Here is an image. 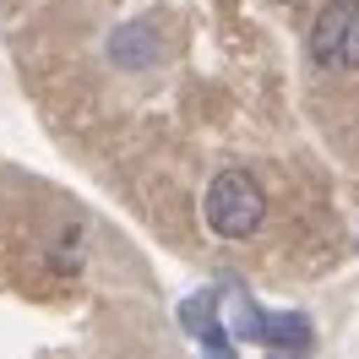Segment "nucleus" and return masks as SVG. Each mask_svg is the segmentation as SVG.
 <instances>
[{
  "label": "nucleus",
  "mask_w": 359,
  "mask_h": 359,
  "mask_svg": "<svg viewBox=\"0 0 359 359\" xmlns=\"http://www.w3.org/2000/svg\"><path fill=\"white\" fill-rule=\"evenodd\" d=\"M158 55H163V44H158V33L147 22H126L109 33V60L126 71H147L158 66Z\"/></svg>",
  "instance_id": "obj_3"
},
{
  "label": "nucleus",
  "mask_w": 359,
  "mask_h": 359,
  "mask_svg": "<svg viewBox=\"0 0 359 359\" xmlns=\"http://www.w3.org/2000/svg\"><path fill=\"white\" fill-rule=\"evenodd\" d=\"M311 60L321 71H359V0H327L316 11Z\"/></svg>",
  "instance_id": "obj_2"
},
{
  "label": "nucleus",
  "mask_w": 359,
  "mask_h": 359,
  "mask_svg": "<svg viewBox=\"0 0 359 359\" xmlns=\"http://www.w3.org/2000/svg\"><path fill=\"white\" fill-rule=\"evenodd\" d=\"M207 359H234V354H229V337H224V343H207Z\"/></svg>",
  "instance_id": "obj_4"
},
{
  "label": "nucleus",
  "mask_w": 359,
  "mask_h": 359,
  "mask_svg": "<svg viewBox=\"0 0 359 359\" xmlns=\"http://www.w3.org/2000/svg\"><path fill=\"white\" fill-rule=\"evenodd\" d=\"M202 218L212 234H224V240H250L262 218H267V196H262V185L245 175V169H224V175L207 185L202 196Z\"/></svg>",
  "instance_id": "obj_1"
}]
</instances>
